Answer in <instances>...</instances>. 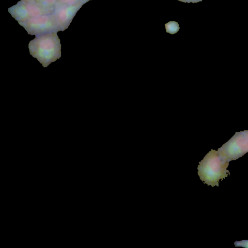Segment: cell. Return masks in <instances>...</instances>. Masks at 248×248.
<instances>
[{
	"instance_id": "obj_1",
	"label": "cell",
	"mask_w": 248,
	"mask_h": 248,
	"mask_svg": "<svg viewBox=\"0 0 248 248\" xmlns=\"http://www.w3.org/2000/svg\"><path fill=\"white\" fill-rule=\"evenodd\" d=\"M29 48L30 54L36 58L44 67L61 56L60 40L54 32L36 36L30 42Z\"/></svg>"
},
{
	"instance_id": "obj_2",
	"label": "cell",
	"mask_w": 248,
	"mask_h": 248,
	"mask_svg": "<svg viewBox=\"0 0 248 248\" xmlns=\"http://www.w3.org/2000/svg\"><path fill=\"white\" fill-rule=\"evenodd\" d=\"M229 162L221 157L218 151L211 150L199 162L198 174L200 179L208 186H219V181L230 175L227 170Z\"/></svg>"
},
{
	"instance_id": "obj_3",
	"label": "cell",
	"mask_w": 248,
	"mask_h": 248,
	"mask_svg": "<svg viewBox=\"0 0 248 248\" xmlns=\"http://www.w3.org/2000/svg\"><path fill=\"white\" fill-rule=\"evenodd\" d=\"M31 35L38 36L61 31L53 13L33 17L25 21L18 22Z\"/></svg>"
},
{
	"instance_id": "obj_4",
	"label": "cell",
	"mask_w": 248,
	"mask_h": 248,
	"mask_svg": "<svg viewBox=\"0 0 248 248\" xmlns=\"http://www.w3.org/2000/svg\"><path fill=\"white\" fill-rule=\"evenodd\" d=\"M217 151L223 160H235L248 152V140L244 132L236 133Z\"/></svg>"
},
{
	"instance_id": "obj_5",
	"label": "cell",
	"mask_w": 248,
	"mask_h": 248,
	"mask_svg": "<svg viewBox=\"0 0 248 248\" xmlns=\"http://www.w3.org/2000/svg\"><path fill=\"white\" fill-rule=\"evenodd\" d=\"M8 11L18 22H23L37 16L53 13L36 2H27L23 0L8 9Z\"/></svg>"
},
{
	"instance_id": "obj_6",
	"label": "cell",
	"mask_w": 248,
	"mask_h": 248,
	"mask_svg": "<svg viewBox=\"0 0 248 248\" xmlns=\"http://www.w3.org/2000/svg\"><path fill=\"white\" fill-rule=\"evenodd\" d=\"M84 4L79 3L73 5H68L57 2L53 14L61 31H64L68 28L77 12Z\"/></svg>"
},
{
	"instance_id": "obj_7",
	"label": "cell",
	"mask_w": 248,
	"mask_h": 248,
	"mask_svg": "<svg viewBox=\"0 0 248 248\" xmlns=\"http://www.w3.org/2000/svg\"><path fill=\"white\" fill-rule=\"evenodd\" d=\"M34 2L42 7L54 12L58 0H34Z\"/></svg>"
},
{
	"instance_id": "obj_8",
	"label": "cell",
	"mask_w": 248,
	"mask_h": 248,
	"mask_svg": "<svg viewBox=\"0 0 248 248\" xmlns=\"http://www.w3.org/2000/svg\"><path fill=\"white\" fill-rule=\"evenodd\" d=\"M166 31L171 34H174L178 32L179 26L177 22L170 21L165 24Z\"/></svg>"
},
{
	"instance_id": "obj_9",
	"label": "cell",
	"mask_w": 248,
	"mask_h": 248,
	"mask_svg": "<svg viewBox=\"0 0 248 248\" xmlns=\"http://www.w3.org/2000/svg\"><path fill=\"white\" fill-rule=\"evenodd\" d=\"M91 0H58V2L64 5H73L79 3H86Z\"/></svg>"
},
{
	"instance_id": "obj_10",
	"label": "cell",
	"mask_w": 248,
	"mask_h": 248,
	"mask_svg": "<svg viewBox=\"0 0 248 248\" xmlns=\"http://www.w3.org/2000/svg\"><path fill=\"white\" fill-rule=\"evenodd\" d=\"M235 247H242L248 248V240H243L239 241H235L234 243Z\"/></svg>"
},
{
	"instance_id": "obj_11",
	"label": "cell",
	"mask_w": 248,
	"mask_h": 248,
	"mask_svg": "<svg viewBox=\"0 0 248 248\" xmlns=\"http://www.w3.org/2000/svg\"><path fill=\"white\" fill-rule=\"evenodd\" d=\"M179 1L184 2H187V3H197L200 1H202V0H178Z\"/></svg>"
},
{
	"instance_id": "obj_12",
	"label": "cell",
	"mask_w": 248,
	"mask_h": 248,
	"mask_svg": "<svg viewBox=\"0 0 248 248\" xmlns=\"http://www.w3.org/2000/svg\"><path fill=\"white\" fill-rule=\"evenodd\" d=\"M27 2H34V0H21Z\"/></svg>"
}]
</instances>
